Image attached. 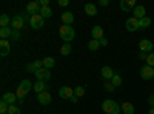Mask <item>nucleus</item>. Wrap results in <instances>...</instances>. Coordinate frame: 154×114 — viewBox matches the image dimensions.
Listing matches in <instances>:
<instances>
[{
    "label": "nucleus",
    "instance_id": "42",
    "mask_svg": "<svg viewBox=\"0 0 154 114\" xmlns=\"http://www.w3.org/2000/svg\"><path fill=\"white\" fill-rule=\"evenodd\" d=\"M102 6H108L109 5V0H100V2H99Z\"/></svg>",
    "mask_w": 154,
    "mask_h": 114
},
{
    "label": "nucleus",
    "instance_id": "8",
    "mask_svg": "<svg viewBox=\"0 0 154 114\" xmlns=\"http://www.w3.org/2000/svg\"><path fill=\"white\" fill-rule=\"evenodd\" d=\"M34 74H35V77L40 80V82H48V80L51 79V72H49V69H46V68L38 69V71H35Z\"/></svg>",
    "mask_w": 154,
    "mask_h": 114
},
{
    "label": "nucleus",
    "instance_id": "28",
    "mask_svg": "<svg viewBox=\"0 0 154 114\" xmlns=\"http://www.w3.org/2000/svg\"><path fill=\"white\" fill-rule=\"evenodd\" d=\"M71 49H72L71 43H65V45L60 48V54L62 56H68V54H71Z\"/></svg>",
    "mask_w": 154,
    "mask_h": 114
},
{
    "label": "nucleus",
    "instance_id": "30",
    "mask_svg": "<svg viewBox=\"0 0 154 114\" xmlns=\"http://www.w3.org/2000/svg\"><path fill=\"white\" fill-rule=\"evenodd\" d=\"M105 90L108 91V93H114V90H116V86H114V83L111 82V80H105Z\"/></svg>",
    "mask_w": 154,
    "mask_h": 114
},
{
    "label": "nucleus",
    "instance_id": "18",
    "mask_svg": "<svg viewBox=\"0 0 154 114\" xmlns=\"http://www.w3.org/2000/svg\"><path fill=\"white\" fill-rule=\"evenodd\" d=\"M32 88H34V91H35L37 94H40V93H45V91H48V85H46V82H40V80H38V82H35Z\"/></svg>",
    "mask_w": 154,
    "mask_h": 114
},
{
    "label": "nucleus",
    "instance_id": "45",
    "mask_svg": "<svg viewBox=\"0 0 154 114\" xmlns=\"http://www.w3.org/2000/svg\"><path fill=\"white\" fill-rule=\"evenodd\" d=\"M148 114H154V106H151V108H149V111H148Z\"/></svg>",
    "mask_w": 154,
    "mask_h": 114
},
{
    "label": "nucleus",
    "instance_id": "44",
    "mask_svg": "<svg viewBox=\"0 0 154 114\" xmlns=\"http://www.w3.org/2000/svg\"><path fill=\"white\" fill-rule=\"evenodd\" d=\"M77 100H79V97H77V96H72V97H71V102H74V103H75Z\"/></svg>",
    "mask_w": 154,
    "mask_h": 114
},
{
    "label": "nucleus",
    "instance_id": "5",
    "mask_svg": "<svg viewBox=\"0 0 154 114\" xmlns=\"http://www.w3.org/2000/svg\"><path fill=\"white\" fill-rule=\"evenodd\" d=\"M140 77H142L143 80H151L154 79V68L149 66V65H145L140 68Z\"/></svg>",
    "mask_w": 154,
    "mask_h": 114
},
{
    "label": "nucleus",
    "instance_id": "32",
    "mask_svg": "<svg viewBox=\"0 0 154 114\" xmlns=\"http://www.w3.org/2000/svg\"><path fill=\"white\" fill-rule=\"evenodd\" d=\"M8 109H9V105L0 100V114H8Z\"/></svg>",
    "mask_w": 154,
    "mask_h": 114
},
{
    "label": "nucleus",
    "instance_id": "1",
    "mask_svg": "<svg viewBox=\"0 0 154 114\" xmlns=\"http://www.w3.org/2000/svg\"><path fill=\"white\" fill-rule=\"evenodd\" d=\"M32 86H34V85H32L31 80H28V79H25V80L20 82V85L17 86V91H16V94H17V100H19L20 103H23V97L32 90Z\"/></svg>",
    "mask_w": 154,
    "mask_h": 114
},
{
    "label": "nucleus",
    "instance_id": "41",
    "mask_svg": "<svg viewBox=\"0 0 154 114\" xmlns=\"http://www.w3.org/2000/svg\"><path fill=\"white\" fill-rule=\"evenodd\" d=\"M99 42H100V46H106V45H108V40L105 39V37H103V39H100Z\"/></svg>",
    "mask_w": 154,
    "mask_h": 114
},
{
    "label": "nucleus",
    "instance_id": "4",
    "mask_svg": "<svg viewBox=\"0 0 154 114\" xmlns=\"http://www.w3.org/2000/svg\"><path fill=\"white\" fill-rule=\"evenodd\" d=\"M29 25L32 29H42L43 25H45V19L40 16V14H35V16H31V20H29Z\"/></svg>",
    "mask_w": 154,
    "mask_h": 114
},
{
    "label": "nucleus",
    "instance_id": "40",
    "mask_svg": "<svg viewBox=\"0 0 154 114\" xmlns=\"http://www.w3.org/2000/svg\"><path fill=\"white\" fill-rule=\"evenodd\" d=\"M148 103H149L151 106H154V94H151V96L148 97Z\"/></svg>",
    "mask_w": 154,
    "mask_h": 114
},
{
    "label": "nucleus",
    "instance_id": "38",
    "mask_svg": "<svg viewBox=\"0 0 154 114\" xmlns=\"http://www.w3.org/2000/svg\"><path fill=\"white\" fill-rule=\"evenodd\" d=\"M26 69H28V71H31V72H35V66H34V63H29V65L26 66Z\"/></svg>",
    "mask_w": 154,
    "mask_h": 114
},
{
    "label": "nucleus",
    "instance_id": "7",
    "mask_svg": "<svg viewBox=\"0 0 154 114\" xmlns=\"http://www.w3.org/2000/svg\"><path fill=\"white\" fill-rule=\"evenodd\" d=\"M125 28L130 31V32H136L137 29H140V26H139V20L134 19V17H130V19L125 22Z\"/></svg>",
    "mask_w": 154,
    "mask_h": 114
},
{
    "label": "nucleus",
    "instance_id": "21",
    "mask_svg": "<svg viewBox=\"0 0 154 114\" xmlns=\"http://www.w3.org/2000/svg\"><path fill=\"white\" fill-rule=\"evenodd\" d=\"M120 108H122L123 114H134V105L131 102H123Z\"/></svg>",
    "mask_w": 154,
    "mask_h": 114
},
{
    "label": "nucleus",
    "instance_id": "3",
    "mask_svg": "<svg viewBox=\"0 0 154 114\" xmlns=\"http://www.w3.org/2000/svg\"><path fill=\"white\" fill-rule=\"evenodd\" d=\"M102 109H103L106 114H120L122 108L117 102H114L111 99H106L103 103H102Z\"/></svg>",
    "mask_w": 154,
    "mask_h": 114
},
{
    "label": "nucleus",
    "instance_id": "25",
    "mask_svg": "<svg viewBox=\"0 0 154 114\" xmlns=\"http://www.w3.org/2000/svg\"><path fill=\"white\" fill-rule=\"evenodd\" d=\"M8 25H11L9 17L6 14H2V16H0V26H2V28H9Z\"/></svg>",
    "mask_w": 154,
    "mask_h": 114
},
{
    "label": "nucleus",
    "instance_id": "12",
    "mask_svg": "<svg viewBox=\"0 0 154 114\" xmlns=\"http://www.w3.org/2000/svg\"><path fill=\"white\" fill-rule=\"evenodd\" d=\"M139 49H140V53H149L152 49V42L148 39H142L139 42Z\"/></svg>",
    "mask_w": 154,
    "mask_h": 114
},
{
    "label": "nucleus",
    "instance_id": "35",
    "mask_svg": "<svg viewBox=\"0 0 154 114\" xmlns=\"http://www.w3.org/2000/svg\"><path fill=\"white\" fill-rule=\"evenodd\" d=\"M11 39L14 40V42H17V40L20 39V31H16V29H12V31H11Z\"/></svg>",
    "mask_w": 154,
    "mask_h": 114
},
{
    "label": "nucleus",
    "instance_id": "13",
    "mask_svg": "<svg viewBox=\"0 0 154 114\" xmlns=\"http://www.w3.org/2000/svg\"><path fill=\"white\" fill-rule=\"evenodd\" d=\"M114 74L116 72L109 66H102V69H100V75H102V79H103V80H111L114 77Z\"/></svg>",
    "mask_w": 154,
    "mask_h": 114
},
{
    "label": "nucleus",
    "instance_id": "22",
    "mask_svg": "<svg viewBox=\"0 0 154 114\" xmlns=\"http://www.w3.org/2000/svg\"><path fill=\"white\" fill-rule=\"evenodd\" d=\"M54 65H56L54 57H45V59H43V68L49 69V68H53Z\"/></svg>",
    "mask_w": 154,
    "mask_h": 114
},
{
    "label": "nucleus",
    "instance_id": "39",
    "mask_svg": "<svg viewBox=\"0 0 154 114\" xmlns=\"http://www.w3.org/2000/svg\"><path fill=\"white\" fill-rule=\"evenodd\" d=\"M38 3H40V6H42V8H45V6H48V5H49V0H40Z\"/></svg>",
    "mask_w": 154,
    "mask_h": 114
},
{
    "label": "nucleus",
    "instance_id": "26",
    "mask_svg": "<svg viewBox=\"0 0 154 114\" xmlns=\"http://www.w3.org/2000/svg\"><path fill=\"white\" fill-rule=\"evenodd\" d=\"M100 48V42L99 40H89L88 42V49H89V51H96V49H99Z\"/></svg>",
    "mask_w": 154,
    "mask_h": 114
},
{
    "label": "nucleus",
    "instance_id": "29",
    "mask_svg": "<svg viewBox=\"0 0 154 114\" xmlns=\"http://www.w3.org/2000/svg\"><path fill=\"white\" fill-rule=\"evenodd\" d=\"M111 82L114 83V86H120V85H122V77H120V74H119V72H116V74H114V77L111 79Z\"/></svg>",
    "mask_w": 154,
    "mask_h": 114
},
{
    "label": "nucleus",
    "instance_id": "34",
    "mask_svg": "<svg viewBox=\"0 0 154 114\" xmlns=\"http://www.w3.org/2000/svg\"><path fill=\"white\" fill-rule=\"evenodd\" d=\"M146 65H149V66L154 68V53H149V54H148V57H146Z\"/></svg>",
    "mask_w": 154,
    "mask_h": 114
},
{
    "label": "nucleus",
    "instance_id": "37",
    "mask_svg": "<svg viewBox=\"0 0 154 114\" xmlns=\"http://www.w3.org/2000/svg\"><path fill=\"white\" fill-rule=\"evenodd\" d=\"M57 3H59V6H63V8L69 5V2H68V0H57Z\"/></svg>",
    "mask_w": 154,
    "mask_h": 114
},
{
    "label": "nucleus",
    "instance_id": "2",
    "mask_svg": "<svg viewBox=\"0 0 154 114\" xmlns=\"http://www.w3.org/2000/svg\"><path fill=\"white\" fill-rule=\"evenodd\" d=\"M59 34L66 43L72 42L74 37H75V31H74V28L71 26V25H62V26L59 28Z\"/></svg>",
    "mask_w": 154,
    "mask_h": 114
},
{
    "label": "nucleus",
    "instance_id": "36",
    "mask_svg": "<svg viewBox=\"0 0 154 114\" xmlns=\"http://www.w3.org/2000/svg\"><path fill=\"white\" fill-rule=\"evenodd\" d=\"M0 48H2V49H11V48H9V40L0 39Z\"/></svg>",
    "mask_w": 154,
    "mask_h": 114
},
{
    "label": "nucleus",
    "instance_id": "10",
    "mask_svg": "<svg viewBox=\"0 0 154 114\" xmlns=\"http://www.w3.org/2000/svg\"><path fill=\"white\" fill-rule=\"evenodd\" d=\"M40 3L38 2H29L28 5H26V12L29 16H35L37 12H40Z\"/></svg>",
    "mask_w": 154,
    "mask_h": 114
},
{
    "label": "nucleus",
    "instance_id": "31",
    "mask_svg": "<svg viewBox=\"0 0 154 114\" xmlns=\"http://www.w3.org/2000/svg\"><path fill=\"white\" fill-rule=\"evenodd\" d=\"M83 94H85V88H83V86H75V88H74V96L82 97Z\"/></svg>",
    "mask_w": 154,
    "mask_h": 114
},
{
    "label": "nucleus",
    "instance_id": "27",
    "mask_svg": "<svg viewBox=\"0 0 154 114\" xmlns=\"http://www.w3.org/2000/svg\"><path fill=\"white\" fill-rule=\"evenodd\" d=\"M11 31H12V28H0V37L8 40V37H11Z\"/></svg>",
    "mask_w": 154,
    "mask_h": 114
},
{
    "label": "nucleus",
    "instance_id": "33",
    "mask_svg": "<svg viewBox=\"0 0 154 114\" xmlns=\"http://www.w3.org/2000/svg\"><path fill=\"white\" fill-rule=\"evenodd\" d=\"M8 114H22V111H20V108H19V106L11 105V106H9V109H8Z\"/></svg>",
    "mask_w": 154,
    "mask_h": 114
},
{
    "label": "nucleus",
    "instance_id": "24",
    "mask_svg": "<svg viewBox=\"0 0 154 114\" xmlns=\"http://www.w3.org/2000/svg\"><path fill=\"white\" fill-rule=\"evenodd\" d=\"M149 25H151V19H149V17H143V19H140V20H139V26H140V29L148 28Z\"/></svg>",
    "mask_w": 154,
    "mask_h": 114
},
{
    "label": "nucleus",
    "instance_id": "9",
    "mask_svg": "<svg viewBox=\"0 0 154 114\" xmlns=\"http://www.w3.org/2000/svg\"><path fill=\"white\" fill-rule=\"evenodd\" d=\"M136 0H120V9L123 12H128V11H133L136 8Z\"/></svg>",
    "mask_w": 154,
    "mask_h": 114
},
{
    "label": "nucleus",
    "instance_id": "20",
    "mask_svg": "<svg viewBox=\"0 0 154 114\" xmlns=\"http://www.w3.org/2000/svg\"><path fill=\"white\" fill-rule=\"evenodd\" d=\"M83 9H85V12H86L88 16H91V17L97 16V8H96V5H94V3H86Z\"/></svg>",
    "mask_w": 154,
    "mask_h": 114
},
{
    "label": "nucleus",
    "instance_id": "16",
    "mask_svg": "<svg viewBox=\"0 0 154 114\" xmlns=\"http://www.w3.org/2000/svg\"><path fill=\"white\" fill-rule=\"evenodd\" d=\"M16 100H17V94H12V93H5V94L2 96V102L8 103L9 106H11V105H14Z\"/></svg>",
    "mask_w": 154,
    "mask_h": 114
},
{
    "label": "nucleus",
    "instance_id": "19",
    "mask_svg": "<svg viewBox=\"0 0 154 114\" xmlns=\"http://www.w3.org/2000/svg\"><path fill=\"white\" fill-rule=\"evenodd\" d=\"M91 34H93V39H94V40L103 39V29H102V26H99V25H96V26L93 28Z\"/></svg>",
    "mask_w": 154,
    "mask_h": 114
},
{
    "label": "nucleus",
    "instance_id": "17",
    "mask_svg": "<svg viewBox=\"0 0 154 114\" xmlns=\"http://www.w3.org/2000/svg\"><path fill=\"white\" fill-rule=\"evenodd\" d=\"M60 19H62L63 25H72V22H74V14H72V12H69V11H65V12L60 16Z\"/></svg>",
    "mask_w": 154,
    "mask_h": 114
},
{
    "label": "nucleus",
    "instance_id": "23",
    "mask_svg": "<svg viewBox=\"0 0 154 114\" xmlns=\"http://www.w3.org/2000/svg\"><path fill=\"white\" fill-rule=\"evenodd\" d=\"M40 16L43 19H49L51 16H53V11H51L49 6H45V8H40Z\"/></svg>",
    "mask_w": 154,
    "mask_h": 114
},
{
    "label": "nucleus",
    "instance_id": "15",
    "mask_svg": "<svg viewBox=\"0 0 154 114\" xmlns=\"http://www.w3.org/2000/svg\"><path fill=\"white\" fill-rule=\"evenodd\" d=\"M37 99H38V102H40L42 105H49V103H51V100H53V97H51V94H49L48 91L37 94Z\"/></svg>",
    "mask_w": 154,
    "mask_h": 114
},
{
    "label": "nucleus",
    "instance_id": "14",
    "mask_svg": "<svg viewBox=\"0 0 154 114\" xmlns=\"http://www.w3.org/2000/svg\"><path fill=\"white\" fill-rule=\"evenodd\" d=\"M145 12H146V11H145V6H143V5H137V6L133 9V17L137 19V20H140V19L146 17Z\"/></svg>",
    "mask_w": 154,
    "mask_h": 114
},
{
    "label": "nucleus",
    "instance_id": "11",
    "mask_svg": "<svg viewBox=\"0 0 154 114\" xmlns=\"http://www.w3.org/2000/svg\"><path fill=\"white\" fill-rule=\"evenodd\" d=\"M59 96L62 99H69L71 100V97L74 96V90H72L71 86H62L60 90H59Z\"/></svg>",
    "mask_w": 154,
    "mask_h": 114
},
{
    "label": "nucleus",
    "instance_id": "6",
    "mask_svg": "<svg viewBox=\"0 0 154 114\" xmlns=\"http://www.w3.org/2000/svg\"><path fill=\"white\" fill-rule=\"evenodd\" d=\"M23 23H25V19H23L22 16L17 14V16H14V17L11 19V28H12V29H16V31H20V29L25 26Z\"/></svg>",
    "mask_w": 154,
    "mask_h": 114
},
{
    "label": "nucleus",
    "instance_id": "43",
    "mask_svg": "<svg viewBox=\"0 0 154 114\" xmlns=\"http://www.w3.org/2000/svg\"><path fill=\"white\" fill-rule=\"evenodd\" d=\"M139 57H140V59H145V60H146L148 54H146V53H140V54H139Z\"/></svg>",
    "mask_w": 154,
    "mask_h": 114
}]
</instances>
